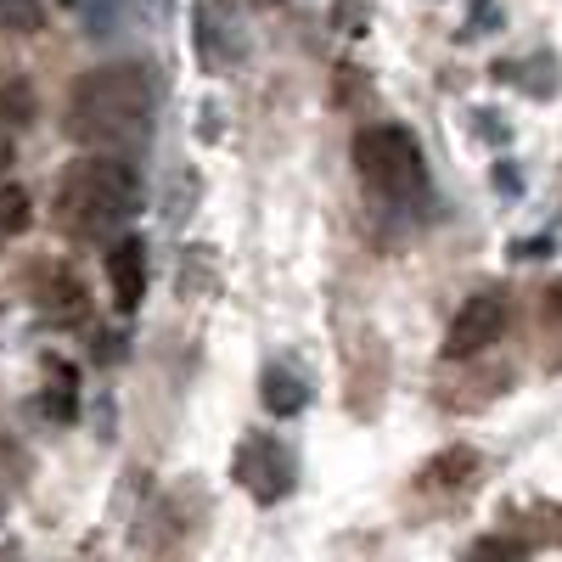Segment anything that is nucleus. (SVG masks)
Returning <instances> with one entry per match:
<instances>
[{
  "label": "nucleus",
  "mask_w": 562,
  "mask_h": 562,
  "mask_svg": "<svg viewBox=\"0 0 562 562\" xmlns=\"http://www.w3.org/2000/svg\"><path fill=\"white\" fill-rule=\"evenodd\" d=\"M108 281H113V304H119L124 315H130V310H140V293H147V248H140V237L113 243Z\"/></svg>",
  "instance_id": "nucleus-6"
},
{
  "label": "nucleus",
  "mask_w": 562,
  "mask_h": 562,
  "mask_svg": "<svg viewBox=\"0 0 562 562\" xmlns=\"http://www.w3.org/2000/svg\"><path fill=\"white\" fill-rule=\"evenodd\" d=\"M304 400H310V394H304V383L293 378V371H281V366L265 371V405H270L276 416H299Z\"/></svg>",
  "instance_id": "nucleus-8"
},
{
  "label": "nucleus",
  "mask_w": 562,
  "mask_h": 562,
  "mask_svg": "<svg viewBox=\"0 0 562 562\" xmlns=\"http://www.w3.org/2000/svg\"><path fill=\"white\" fill-rule=\"evenodd\" d=\"M355 169L371 192H383L389 203H405L428 186V164L405 124H371L355 135Z\"/></svg>",
  "instance_id": "nucleus-3"
},
{
  "label": "nucleus",
  "mask_w": 562,
  "mask_h": 562,
  "mask_svg": "<svg viewBox=\"0 0 562 562\" xmlns=\"http://www.w3.org/2000/svg\"><path fill=\"white\" fill-rule=\"evenodd\" d=\"M68 7H79V0H68Z\"/></svg>",
  "instance_id": "nucleus-15"
},
{
  "label": "nucleus",
  "mask_w": 562,
  "mask_h": 562,
  "mask_svg": "<svg viewBox=\"0 0 562 562\" xmlns=\"http://www.w3.org/2000/svg\"><path fill=\"white\" fill-rule=\"evenodd\" d=\"M293 456L281 450L276 439H243V450H237V484H248V495L254 501H281L293 490Z\"/></svg>",
  "instance_id": "nucleus-5"
},
{
  "label": "nucleus",
  "mask_w": 562,
  "mask_h": 562,
  "mask_svg": "<svg viewBox=\"0 0 562 562\" xmlns=\"http://www.w3.org/2000/svg\"><path fill=\"white\" fill-rule=\"evenodd\" d=\"M158 119V85L140 63L90 68L68 97V135L90 153H130L153 135Z\"/></svg>",
  "instance_id": "nucleus-1"
},
{
  "label": "nucleus",
  "mask_w": 562,
  "mask_h": 562,
  "mask_svg": "<svg viewBox=\"0 0 562 562\" xmlns=\"http://www.w3.org/2000/svg\"><path fill=\"white\" fill-rule=\"evenodd\" d=\"M467 562H529V551H524L518 540H501V535H490V540H479L473 551H467Z\"/></svg>",
  "instance_id": "nucleus-13"
},
{
  "label": "nucleus",
  "mask_w": 562,
  "mask_h": 562,
  "mask_svg": "<svg viewBox=\"0 0 562 562\" xmlns=\"http://www.w3.org/2000/svg\"><path fill=\"white\" fill-rule=\"evenodd\" d=\"M52 378H57V383H45V416L74 422V416H79V394H74L79 383H74V371L57 360V366H52Z\"/></svg>",
  "instance_id": "nucleus-11"
},
{
  "label": "nucleus",
  "mask_w": 562,
  "mask_h": 562,
  "mask_svg": "<svg viewBox=\"0 0 562 562\" xmlns=\"http://www.w3.org/2000/svg\"><path fill=\"white\" fill-rule=\"evenodd\" d=\"M40 18H45L40 0H0V29L7 34H34Z\"/></svg>",
  "instance_id": "nucleus-12"
},
{
  "label": "nucleus",
  "mask_w": 562,
  "mask_h": 562,
  "mask_svg": "<svg viewBox=\"0 0 562 562\" xmlns=\"http://www.w3.org/2000/svg\"><path fill=\"white\" fill-rule=\"evenodd\" d=\"M29 225H34V198L7 180L0 186V237H23Z\"/></svg>",
  "instance_id": "nucleus-10"
},
{
  "label": "nucleus",
  "mask_w": 562,
  "mask_h": 562,
  "mask_svg": "<svg viewBox=\"0 0 562 562\" xmlns=\"http://www.w3.org/2000/svg\"><path fill=\"white\" fill-rule=\"evenodd\" d=\"M473 467H479L473 450H445V456L428 467V473H422V484H428V490H456V484L473 479Z\"/></svg>",
  "instance_id": "nucleus-9"
},
{
  "label": "nucleus",
  "mask_w": 562,
  "mask_h": 562,
  "mask_svg": "<svg viewBox=\"0 0 562 562\" xmlns=\"http://www.w3.org/2000/svg\"><path fill=\"white\" fill-rule=\"evenodd\" d=\"M40 113V97L23 74H0V130H29Z\"/></svg>",
  "instance_id": "nucleus-7"
},
{
  "label": "nucleus",
  "mask_w": 562,
  "mask_h": 562,
  "mask_svg": "<svg viewBox=\"0 0 562 562\" xmlns=\"http://www.w3.org/2000/svg\"><path fill=\"white\" fill-rule=\"evenodd\" d=\"M557 310H562V281H557Z\"/></svg>",
  "instance_id": "nucleus-14"
},
{
  "label": "nucleus",
  "mask_w": 562,
  "mask_h": 562,
  "mask_svg": "<svg viewBox=\"0 0 562 562\" xmlns=\"http://www.w3.org/2000/svg\"><path fill=\"white\" fill-rule=\"evenodd\" d=\"M140 214V175L119 153H85L57 180V220L74 237H113Z\"/></svg>",
  "instance_id": "nucleus-2"
},
{
  "label": "nucleus",
  "mask_w": 562,
  "mask_h": 562,
  "mask_svg": "<svg viewBox=\"0 0 562 562\" xmlns=\"http://www.w3.org/2000/svg\"><path fill=\"white\" fill-rule=\"evenodd\" d=\"M501 333H506V293H473V299L456 310V321H450L445 355H450V360H467V355L490 349Z\"/></svg>",
  "instance_id": "nucleus-4"
}]
</instances>
